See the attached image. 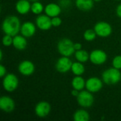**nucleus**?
Returning <instances> with one entry per match:
<instances>
[{"label":"nucleus","mask_w":121,"mask_h":121,"mask_svg":"<svg viewBox=\"0 0 121 121\" xmlns=\"http://www.w3.org/2000/svg\"><path fill=\"white\" fill-rule=\"evenodd\" d=\"M35 25L38 29L43 31L48 30L52 27L51 18L45 13L40 14L37 16L35 18Z\"/></svg>","instance_id":"nucleus-12"},{"label":"nucleus","mask_w":121,"mask_h":121,"mask_svg":"<svg viewBox=\"0 0 121 121\" xmlns=\"http://www.w3.org/2000/svg\"><path fill=\"white\" fill-rule=\"evenodd\" d=\"M6 74H7L6 73V68L3 65H0V77L3 78Z\"/></svg>","instance_id":"nucleus-29"},{"label":"nucleus","mask_w":121,"mask_h":121,"mask_svg":"<svg viewBox=\"0 0 121 121\" xmlns=\"http://www.w3.org/2000/svg\"><path fill=\"white\" fill-rule=\"evenodd\" d=\"M71 72L75 76H82L85 72V67L84 63L76 61L72 63Z\"/></svg>","instance_id":"nucleus-21"},{"label":"nucleus","mask_w":121,"mask_h":121,"mask_svg":"<svg viewBox=\"0 0 121 121\" xmlns=\"http://www.w3.org/2000/svg\"><path fill=\"white\" fill-rule=\"evenodd\" d=\"M112 67L118 69H121V55H116L112 60Z\"/></svg>","instance_id":"nucleus-26"},{"label":"nucleus","mask_w":121,"mask_h":121,"mask_svg":"<svg viewBox=\"0 0 121 121\" xmlns=\"http://www.w3.org/2000/svg\"><path fill=\"white\" fill-rule=\"evenodd\" d=\"M2 59H3V51L1 50V52H0V60H2Z\"/></svg>","instance_id":"nucleus-33"},{"label":"nucleus","mask_w":121,"mask_h":121,"mask_svg":"<svg viewBox=\"0 0 121 121\" xmlns=\"http://www.w3.org/2000/svg\"><path fill=\"white\" fill-rule=\"evenodd\" d=\"M44 9H45V6L39 1H34L31 4L30 11L35 15L38 16L40 14H42V13L44 12Z\"/></svg>","instance_id":"nucleus-23"},{"label":"nucleus","mask_w":121,"mask_h":121,"mask_svg":"<svg viewBox=\"0 0 121 121\" xmlns=\"http://www.w3.org/2000/svg\"><path fill=\"white\" fill-rule=\"evenodd\" d=\"M37 26L35 23L31 21H26L21 24L20 33L26 37V38H30L34 36L36 33Z\"/></svg>","instance_id":"nucleus-13"},{"label":"nucleus","mask_w":121,"mask_h":121,"mask_svg":"<svg viewBox=\"0 0 121 121\" xmlns=\"http://www.w3.org/2000/svg\"><path fill=\"white\" fill-rule=\"evenodd\" d=\"M61 7L63 8H66V7H69L70 4H71V0H60V4H59Z\"/></svg>","instance_id":"nucleus-28"},{"label":"nucleus","mask_w":121,"mask_h":121,"mask_svg":"<svg viewBox=\"0 0 121 121\" xmlns=\"http://www.w3.org/2000/svg\"><path fill=\"white\" fill-rule=\"evenodd\" d=\"M71 85L72 89L81 91L86 86V80L82 76H75L72 80Z\"/></svg>","instance_id":"nucleus-20"},{"label":"nucleus","mask_w":121,"mask_h":121,"mask_svg":"<svg viewBox=\"0 0 121 121\" xmlns=\"http://www.w3.org/2000/svg\"><path fill=\"white\" fill-rule=\"evenodd\" d=\"M74 43L67 38H64L60 39L57 45V49L58 52L61 56L70 57L73 55L75 52V49L74 47Z\"/></svg>","instance_id":"nucleus-3"},{"label":"nucleus","mask_w":121,"mask_h":121,"mask_svg":"<svg viewBox=\"0 0 121 121\" xmlns=\"http://www.w3.org/2000/svg\"><path fill=\"white\" fill-rule=\"evenodd\" d=\"M115 1H121V0H115Z\"/></svg>","instance_id":"nucleus-36"},{"label":"nucleus","mask_w":121,"mask_h":121,"mask_svg":"<svg viewBox=\"0 0 121 121\" xmlns=\"http://www.w3.org/2000/svg\"><path fill=\"white\" fill-rule=\"evenodd\" d=\"M13 37L9 35L4 34V36L2 38V45L4 47H9L13 45Z\"/></svg>","instance_id":"nucleus-25"},{"label":"nucleus","mask_w":121,"mask_h":121,"mask_svg":"<svg viewBox=\"0 0 121 121\" xmlns=\"http://www.w3.org/2000/svg\"><path fill=\"white\" fill-rule=\"evenodd\" d=\"M16 107L15 101L9 96H2L0 98V109L5 113H11Z\"/></svg>","instance_id":"nucleus-14"},{"label":"nucleus","mask_w":121,"mask_h":121,"mask_svg":"<svg viewBox=\"0 0 121 121\" xmlns=\"http://www.w3.org/2000/svg\"><path fill=\"white\" fill-rule=\"evenodd\" d=\"M94 2H100L102 0H94Z\"/></svg>","instance_id":"nucleus-34"},{"label":"nucleus","mask_w":121,"mask_h":121,"mask_svg":"<svg viewBox=\"0 0 121 121\" xmlns=\"http://www.w3.org/2000/svg\"><path fill=\"white\" fill-rule=\"evenodd\" d=\"M72 61L69 59V57L61 56L55 63V69L62 74H65L71 71Z\"/></svg>","instance_id":"nucleus-9"},{"label":"nucleus","mask_w":121,"mask_h":121,"mask_svg":"<svg viewBox=\"0 0 121 121\" xmlns=\"http://www.w3.org/2000/svg\"><path fill=\"white\" fill-rule=\"evenodd\" d=\"M30 2H34V1H39V0H29Z\"/></svg>","instance_id":"nucleus-35"},{"label":"nucleus","mask_w":121,"mask_h":121,"mask_svg":"<svg viewBox=\"0 0 121 121\" xmlns=\"http://www.w3.org/2000/svg\"><path fill=\"white\" fill-rule=\"evenodd\" d=\"M76 99L79 106L84 108L91 107L94 103V97L93 94L86 89L81 91Z\"/></svg>","instance_id":"nucleus-5"},{"label":"nucleus","mask_w":121,"mask_h":121,"mask_svg":"<svg viewBox=\"0 0 121 121\" xmlns=\"http://www.w3.org/2000/svg\"><path fill=\"white\" fill-rule=\"evenodd\" d=\"M34 111L38 118H46L51 112V105L45 101H40L35 105Z\"/></svg>","instance_id":"nucleus-10"},{"label":"nucleus","mask_w":121,"mask_h":121,"mask_svg":"<svg viewBox=\"0 0 121 121\" xmlns=\"http://www.w3.org/2000/svg\"><path fill=\"white\" fill-rule=\"evenodd\" d=\"M96 36H97V35H96L95 30H94V28L93 29H91V28L86 29L83 33V38L87 42L94 41L96 39Z\"/></svg>","instance_id":"nucleus-24"},{"label":"nucleus","mask_w":121,"mask_h":121,"mask_svg":"<svg viewBox=\"0 0 121 121\" xmlns=\"http://www.w3.org/2000/svg\"><path fill=\"white\" fill-rule=\"evenodd\" d=\"M94 30H95L98 37L103 38L109 37L113 32V28L111 25L106 21L97 22L94 26Z\"/></svg>","instance_id":"nucleus-6"},{"label":"nucleus","mask_w":121,"mask_h":121,"mask_svg":"<svg viewBox=\"0 0 121 121\" xmlns=\"http://www.w3.org/2000/svg\"><path fill=\"white\" fill-rule=\"evenodd\" d=\"M31 4L29 0H18L15 4V9L21 15H26L30 11Z\"/></svg>","instance_id":"nucleus-16"},{"label":"nucleus","mask_w":121,"mask_h":121,"mask_svg":"<svg viewBox=\"0 0 121 121\" xmlns=\"http://www.w3.org/2000/svg\"><path fill=\"white\" fill-rule=\"evenodd\" d=\"M101 79L104 84L108 85H115L121 81V72L120 69L113 67L105 69L102 74Z\"/></svg>","instance_id":"nucleus-2"},{"label":"nucleus","mask_w":121,"mask_h":121,"mask_svg":"<svg viewBox=\"0 0 121 121\" xmlns=\"http://www.w3.org/2000/svg\"><path fill=\"white\" fill-rule=\"evenodd\" d=\"M74 55L77 61L82 63H85L88 60H89V53L86 50L83 49H81L79 50H76Z\"/></svg>","instance_id":"nucleus-22"},{"label":"nucleus","mask_w":121,"mask_h":121,"mask_svg":"<svg viewBox=\"0 0 121 121\" xmlns=\"http://www.w3.org/2000/svg\"><path fill=\"white\" fill-rule=\"evenodd\" d=\"M90 118L89 112L84 108L77 110L73 114V119L74 121H89Z\"/></svg>","instance_id":"nucleus-19"},{"label":"nucleus","mask_w":121,"mask_h":121,"mask_svg":"<svg viewBox=\"0 0 121 121\" xmlns=\"http://www.w3.org/2000/svg\"><path fill=\"white\" fill-rule=\"evenodd\" d=\"M74 47L75 51L76 50H79L82 49V45L81 43H74Z\"/></svg>","instance_id":"nucleus-31"},{"label":"nucleus","mask_w":121,"mask_h":121,"mask_svg":"<svg viewBox=\"0 0 121 121\" xmlns=\"http://www.w3.org/2000/svg\"><path fill=\"white\" fill-rule=\"evenodd\" d=\"M18 78L15 74L8 73L3 77L2 86L7 92H13L16 90L18 86Z\"/></svg>","instance_id":"nucleus-4"},{"label":"nucleus","mask_w":121,"mask_h":121,"mask_svg":"<svg viewBox=\"0 0 121 121\" xmlns=\"http://www.w3.org/2000/svg\"><path fill=\"white\" fill-rule=\"evenodd\" d=\"M18 70L21 75L25 77H29L35 72V67L33 62L26 60L21 61L19 63L18 66Z\"/></svg>","instance_id":"nucleus-11"},{"label":"nucleus","mask_w":121,"mask_h":121,"mask_svg":"<svg viewBox=\"0 0 121 121\" xmlns=\"http://www.w3.org/2000/svg\"><path fill=\"white\" fill-rule=\"evenodd\" d=\"M13 48L18 50H23L27 48L28 42L27 38L24 37L23 35H16L13 36Z\"/></svg>","instance_id":"nucleus-17"},{"label":"nucleus","mask_w":121,"mask_h":121,"mask_svg":"<svg viewBox=\"0 0 121 121\" xmlns=\"http://www.w3.org/2000/svg\"><path fill=\"white\" fill-rule=\"evenodd\" d=\"M79 92H80L79 91H78V90H77V89H72V91H71V94H72V96L77 98V97L78 96Z\"/></svg>","instance_id":"nucleus-32"},{"label":"nucleus","mask_w":121,"mask_h":121,"mask_svg":"<svg viewBox=\"0 0 121 121\" xmlns=\"http://www.w3.org/2000/svg\"><path fill=\"white\" fill-rule=\"evenodd\" d=\"M116 15L118 16V17L121 18V4L118 5V6L116 7Z\"/></svg>","instance_id":"nucleus-30"},{"label":"nucleus","mask_w":121,"mask_h":121,"mask_svg":"<svg viewBox=\"0 0 121 121\" xmlns=\"http://www.w3.org/2000/svg\"><path fill=\"white\" fill-rule=\"evenodd\" d=\"M21 21L16 16L11 15L6 16L1 23V30L6 35L15 36L20 33Z\"/></svg>","instance_id":"nucleus-1"},{"label":"nucleus","mask_w":121,"mask_h":121,"mask_svg":"<svg viewBox=\"0 0 121 121\" xmlns=\"http://www.w3.org/2000/svg\"><path fill=\"white\" fill-rule=\"evenodd\" d=\"M104 82L102 79H100L96 77H89L86 80V89L92 94L97 93L100 91L104 86Z\"/></svg>","instance_id":"nucleus-8"},{"label":"nucleus","mask_w":121,"mask_h":121,"mask_svg":"<svg viewBox=\"0 0 121 121\" xmlns=\"http://www.w3.org/2000/svg\"><path fill=\"white\" fill-rule=\"evenodd\" d=\"M51 22H52V27H59L62 25V20L60 16H55L51 18Z\"/></svg>","instance_id":"nucleus-27"},{"label":"nucleus","mask_w":121,"mask_h":121,"mask_svg":"<svg viewBox=\"0 0 121 121\" xmlns=\"http://www.w3.org/2000/svg\"><path fill=\"white\" fill-rule=\"evenodd\" d=\"M108 59L107 53L101 49H96L89 53V60L95 65H104Z\"/></svg>","instance_id":"nucleus-7"},{"label":"nucleus","mask_w":121,"mask_h":121,"mask_svg":"<svg viewBox=\"0 0 121 121\" xmlns=\"http://www.w3.org/2000/svg\"><path fill=\"white\" fill-rule=\"evenodd\" d=\"M94 5V0H75L76 7L83 11H88L93 9Z\"/></svg>","instance_id":"nucleus-18"},{"label":"nucleus","mask_w":121,"mask_h":121,"mask_svg":"<svg viewBox=\"0 0 121 121\" xmlns=\"http://www.w3.org/2000/svg\"><path fill=\"white\" fill-rule=\"evenodd\" d=\"M62 8L59 4L49 3L45 6L44 13L50 18L59 16L62 13Z\"/></svg>","instance_id":"nucleus-15"}]
</instances>
